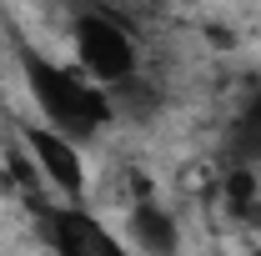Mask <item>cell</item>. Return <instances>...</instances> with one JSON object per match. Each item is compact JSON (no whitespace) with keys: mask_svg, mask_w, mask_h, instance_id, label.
I'll use <instances>...</instances> for the list:
<instances>
[{"mask_svg":"<svg viewBox=\"0 0 261 256\" xmlns=\"http://www.w3.org/2000/svg\"><path fill=\"white\" fill-rule=\"evenodd\" d=\"M15 61H20V81H25V96H31L35 116L45 126L75 136L81 146L96 141L116 126V96L96 86L75 61H56L45 50H35L31 40H15Z\"/></svg>","mask_w":261,"mask_h":256,"instance_id":"1","label":"cell"},{"mask_svg":"<svg viewBox=\"0 0 261 256\" xmlns=\"http://www.w3.org/2000/svg\"><path fill=\"white\" fill-rule=\"evenodd\" d=\"M70 61L81 65L96 86L121 91L141 75V45L121 15L111 10H75L70 15Z\"/></svg>","mask_w":261,"mask_h":256,"instance_id":"2","label":"cell"},{"mask_svg":"<svg viewBox=\"0 0 261 256\" xmlns=\"http://www.w3.org/2000/svg\"><path fill=\"white\" fill-rule=\"evenodd\" d=\"M35 231L50 256H130L126 236L111 231L86 201H35Z\"/></svg>","mask_w":261,"mask_h":256,"instance_id":"3","label":"cell"},{"mask_svg":"<svg viewBox=\"0 0 261 256\" xmlns=\"http://www.w3.org/2000/svg\"><path fill=\"white\" fill-rule=\"evenodd\" d=\"M15 136H20V151L45 191H56L61 201H86V146L75 136L45 126L40 116H20Z\"/></svg>","mask_w":261,"mask_h":256,"instance_id":"4","label":"cell"},{"mask_svg":"<svg viewBox=\"0 0 261 256\" xmlns=\"http://www.w3.org/2000/svg\"><path fill=\"white\" fill-rule=\"evenodd\" d=\"M126 246L130 256H181V221H176V211L161 206L151 191H141L136 201L126 206Z\"/></svg>","mask_w":261,"mask_h":256,"instance_id":"5","label":"cell"},{"mask_svg":"<svg viewBox=\"0 0 261 256\" xmlns=\"http://www.w3.org/2000/svg\"><path fill=\"white\" fill-rule=\"evenodd\" d=\"M226 206L236 216H251V206H256V171L251 166H236L226 176Z\"/></svg>","mask_w":261,"mask_h":256,"instance_id":"6","label":"cell"},{"mask_svg":"<svg viewBox=\"0 0 261 256\" xmlns=\"http://www.w3.org/2000/svg\"><path fill=\"white\" fill-rule=\"evenodd\" d=\"M241 146H246V156H261V96L241 111Z\"/></svg>","mask_w":261,"mask_h":256,"instance_id":"7","label":"cell"}]
</instances>
